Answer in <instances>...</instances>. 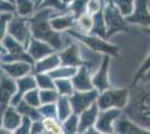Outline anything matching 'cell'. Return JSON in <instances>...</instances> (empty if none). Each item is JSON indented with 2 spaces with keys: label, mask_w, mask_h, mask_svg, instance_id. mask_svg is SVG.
Wrapping results in <instances>:
<instances>
[{
  "label": "cell",
  "mask_w": 150,
  "mask_h": 134,
  "mask_svg": "<svg viewBox=\"0 0 150 134\" xmlns=\"http://www.w3.org/2000/svg\"><path fill=\"white\" fill-rule=\"evenodd\" d=\"M125 114L133 123L150 128V86L138 88L132 94Z\"/></svg>",
  "instance_id": "cell-1"
},
{
  "label": "cell",
  "mask_w": 150,
  "mask_h": 134,
  "mask_svg": "<svg viewBox=\"0 0 150 134\" xmlns=\"http://www.w3.org/2000/svg\"><path fill=\"white\" fill-rule=\"evenodd\" d=\"M52 10H45L43 13H37L34 18L30 19V29L34 34L35 38L48 41L53 47L59 49L62 47V41L58 37L56 32H54L53 27L47 21L48 13H50Z\"/></svg>",
  "instance_id": "cell-2"
},
{
  "label": "cell",
  "mask_w": 150,
  "mask_h": 134,
  "mask_svg": "<svg viewBox=\"0 0 150 134\" xmlns=\"http://www.w3.org/2000/svg\"><path fill=\"white\" fill-rule=\"evenodd\" d=\"M2 45L5 49L8 51L7 55L0 56V62L4 63H10V62H26V63H33L31 56L24 51V47L20 45L19 41L11 37L10 35H6L2 39Z\"/></svg>",
  "instance_id": "cell-3"
},
{
  "label": "cell",
  "mask_w": 150,
  "mask_h": 134,
  "mask_svg": "<svg viewBox=\"0 0 150 134\" xmlns=\"http://www.w3.org/2000/svg\"><path fill=\"white\" fill-rule=\"evenodd\" d=\"M128 91H108L103 93L98 100V106L101 109H106L110 107H125L128 103Z\"/></svg>",
  "instance_id": "cell-4"
},
{
  "label": "cell",
  "mask_w": 150,
  "mask_h": 134,
  "mask_svg": "<svg viewBox=\"0 0 150 134\" xmlns=\"http://www.w3.org/2000/svg\"><path fill=\"white\" fill-rule=\"evenodd\" d=\"M8 35L19 41L24 46H27L28 39H29V30H28V24L25 19L21 18H11L8 22Z\"/></svg>",
  "instance_id": "cell-5"
},
{
  "label": "cell",
  "mask_w": 150,
  "mask_h": 134,
  "mask_svg": "<svg viewBox=\"0 0 150 134\" xmlns=\"http://www.w3.org/2000/svg\"><path fill=\"white\" fill-rule=\"evenodd\" d=\"M71 35H73L74 37L82 40L84 44H86L88 47H91L93 51H103V53H108V54H111V55H117L118 51H119V47L117 46H112V45L108 44L104 40L98 38V37H88V36H84L81 34H77L74 30H71L69 32Z\"/></svg>",
  "instance_id": "cell-6"
},
{
  "label": "cell",
  "mask_w": 150,
  "mask_h": 134,
  "mask_svg": "<svg viewBox=\"0 0 150 134\" xmlns=\"http://www.w3.org/2000/svg\"><path fill=\"white\" fill-rule=\"evenodd\" d=\"M105 22L108 27V36H111L119 30H128L127 25L121 18L118 10L113 6H110L105 10Z\"/></svg>",
  "instance_id": "cell-7"
},
{
  "label": "cell",
  "mask_w": 150,
  "mask_h": 134,
  "mask_svg": "<svg viewBox=\"0 0 150 134\" xmlns=\"http://www.w3.org/2000/svg\"><path fill=\"white\" fill-rule=\"evenodd\" d=\"M96 96L98 94L95 91H91L88 93H75L71 100V104L75 113H81L83 109H88L96 98Z\"/></svg>",
  "instance_id": "cell-8"
},
{
  "label": "cell",
  "mask_w": 150,
  "mask_h": 134,
  "mask_svg": "<svg viewBox=\"0 0 150 134\" xmlns=\"http://www.w3.org/2000/svg\"><path fill=\"white\" fill-rule=\"evenodd\" d=\"M0 69H2L7 75L13 78H20L25 76L30 70V66L26 62H10V63L0 62Z\"/></svg>",
  "instance_id": "cell-9"
},
{
  "label": "cell",
  "mask_w": 150,
  "mask_h": 134,
  "mask_svg": "<svg viewBox=\"0 0 150 134\" xmlns=\"http://www.w3.org/2000/svg\"><path fill=\"white\" fill-rule=\"evenodd\" d=\"M128 21L140 25H150V13L147 7V0H136V11L133 16L127 18Z\"/></svg>",
  "instance_id": "cell-10"
},
{
  "label": "cell",
  "mask_w": 150,
  "mask_h": 134,
  "mask_svg": "<svg viewBox=\"0 0 150 134\" xmlns=\"http://www.w3.org/2000/svg\"><path fill=\"white\" fill-rule=\"evenodd\" d=\"M17 92V83L9 77H2L0 81V103L8 104Z\"/></svg>",
  "instance_id": "cell-11"
},
{
  "label": "cell",
  "mask_w": 150,
  "mask_h": 134,
  "mask_svg": "<svg viewBox=\"0 0 150 134\" xmlns=\"http://www.w3.org/2000/svg\"><path fill=\"white\" fill-rule=\"evenodd\" d=\"M16 83H17V92H16V94L13 95V100H11V105L13 106H16L21 101L23 95H25L28 91H30L36 86V81L31 76H25L23 78L20 77Z\"/></svg>",
  "instance_id": "cell-12"
},
{
  "label": "cell",
  "mask_w": 150,
  "mask_h": 134,
  "mask_svg": "<svg viewBox=\"0 0 150 134\" xmlns=\"http://www.w3.org/2000/svg\"><path fill=\"white\" fill-rule=\"evenodd\" d=\"M119 115L120 112L118 109H109V111H105V112H101V114L99 115L98 123H96L98 132L100 130L101 132H104V133H111L113 130V120L117 119Z\"/></svg>",
  "instance_id": "cell-13"
},
{
  "label": "cell",
  "mask_w": 150,
  "mask_h": 134,
  "mask_svg": "<svg viewBox=\"0 0 150 134\" xmlns=\"http://www.w3.org/2000/svg\"><path fill=\"white\" fill-rule=\"evenodd\" d=\"M21 123V116L17 109H15L13 105H8L5 115H4V120H2V126L9 130L10 132L15 131L19 126V124Z\"/></svg>",
  "instance_id": "cell-14"
},
{
  "label": "cell",
  "mask_w": 150,
  "mask_h": 134,
  "mask_svg": "<svg viewBox=\"0 0 150 134\" xmlns=\"http://www.w3.org/2000/svg\"><path fill=\"white\" fill-rule=\"evenodd\" d=\"M109 62H110V58L105 56L103 59V63L102 66L99 69V72L96 73V75L93 78V85H95L99 91H104L110 85L108 82V67H109Z\"/></svg>",
  "instance_id": "cell-15"
},
{
  "label": "cell",
  "mask_w": 150,
  "mask_h": 134,
  "mask_svg": "<svg viewBox=\"0 0 150 134\" xmlns=\"http://www.w3.org/2000/svg\"><path fill=\"white\" fill-rule=\"evenodd\" d=\"M53 53V49L48 45L42 43L37 39H31L30 46H29V55L34 59H42L45 56L50 55Z\"/></svg>",
  "instance_id": "cell-16"
},
{
  "label": "cell",
  "mask_w": 150,
  "mask_h": 134,
  "mask_svg": "<svg viewBox=\"0 0 150 134\" xmlns=\"http://www.w3.org/2000/svg\"><path fill=\"white\" fill-rule=\"evenodd\" d=\"M115 132L118 133H147V131L139 128V125L132 121H128L125 116L115 121Z\"/></svg>",
  "instance_id": "cell-17"
},
{
  "label": "cell",
  "mask_w": 150,
  "mask_h": 134,
  "mask_svg": "<svg viewBox=\"0 0 150 134\" xmlns=\"http://www.w3.org/2000/svg\"><path fill=\"white\" fill-rule=\"evenodd\" d=\"M73 84H74L75 88L79 91L92 89V83H91L90 74H88L86 67H82L81 69L79 70V73L73 78Z\"/></svg>",
  "instance_id": "cell-18"
},
{
  "label": "cell",
  "mask_w": 150,
  "mask_h": 134,
  "mask_svg": "<svg viewBox=\"0 0 150 134\" xmlns=\"http://www.w3.org/2000/svg\"><path fill=\"white\" fill-rule=\"evenodd\" d=\"M59 57L64 65L76 66V65L82 64L81 59H80V54H79V48L75 45H71L66 51H62Z\"/></svg>",
  "instance_id": "cell-19"
},
{
  "label": "cell",
  "mask_w": 150,
  "mask_h": 134,
  "mask_svg": "<svg viewBox=\"0 0 150 134\" xmlns=\"http://www.w3.org/2000/svg\"><path fill=\"white\" fill-rule=\"evenodd\" d=\"M98 104L95 103H92V105L90 106V109H88L86 111L83 112V114L81 116V121H80V131H84L88 128L94 122H95V119L98 116Z\"/></svg>",
  "instance_id": "cell-20"
},
{
  "label": "cell",
  "mask_w": 150,
  "mask_h": 134,
  "mask_svg": "<svg viewBox=\"0 0 150 134\" xmlns=\"http://www.w3.org/2000/svg\"><path fill=\"white\" fill-rule=\"evenodd\" d=\"M59 64V58L57 55H53V56H50V57H46L45 59L40 60L37 65V68L36 70L37 72H45V70L52 69V68H55L57 67Z\"/></svg>",
  "instance_id": "cell-21"
},
{
  "label": "cell",
  "mask_w": 150,
  "mask_h": 134,
  "mask_svg": "<svg viewBox=\"0 0 150 134\" xmlns=\"http://www.w3.org/2000/svg\"><path fill=\"white\" fill-rule=\"evenodd\" d=\"M73 25V17L71 16H64V17H58L55 19L52 20L50 26L53 27V29L56 30H62V29H66Z\"/></svg>",
  "instance_id": "cell-22"
},
{
  "label": "cell",
  "mask_w": 150,
  "mask_h": 134,
  "mask_svg": "<svg viewBox=\"0 0 150 134\" xmlns=\"http://www.w3.org/2000/svg\"><path fill=\"white\" fill-rule=\"evenodd\" d=\"M15 4H17V11L21 16H27L33 13L34 5L30 0H15Z\"/></svg>",
  "instance_id": "cell-23"
},
{
  "label": "cell",
  "mask_w": 150,
  "mask_h": 134,
  "mask_svg": "<svg viewBox=\"0 0 150 134\" xmlns=\"http://www.w3.org/2000/svg\"><path fill=\"white\" fill-rule=\"evenodd\" d=\"M13 18L11 13H0V43L6 36L7 29H8V22Z\"/></svg>",
  "instance_id": "cell-24"
},
{
  "label": "cell",
  "mask_w": 150,
  "mask_h": 134,
  "mask_svg": "<svg viewBox=\"0 0 150 134\" xmlns=\"http://www.w3.org/2000/svg\"><path fill=\"white\" fill-rule=\"evenodd\" d=\"M59 104H58V114H59V119L64 121L69 114H71V106L66 97H62L59 100Z\"/></svg>",
  "instance_id": "cell-25"
},
{
  "label": "cell",
  "mask_w": 150,
  "mask_h": 134,
  "mask_svg": "<svg viewBox=\"0 0 150 134\" xmlns=\"http://www.w3.org/2000/svg\"><path fill=\"white\" fill-rule=\"evenodd\" d=\"M134 0H114L115 5L119 7L120 11L122 15H130L132 13V7H133Z\"/></svg>",
  "instance_id": "cell-26"
},
{
  "label": "cell",
  "mask_w": 150,
  "mask_h": 134,
  "mask_svg": "<svg viewBox=\"0 0 150 134\" xmlns=\"http://www.w3.org/2000/svg\"><path fill=\"white\" fill-rule=\"evenodd\" d=\"M101 11L100 13H96L95 15V17H94V27H93V30L92 32L94 34H98V35H101V36H104V29H103V19H102V15H101Z\"/></svg>",
  "instance_id": "cell-27"
},
{
  "label": "cell",
  "mask_w": 150,
  "mask_h": 134,
  "mask_svg": "<svg viewBox=\"0 0 150 134\" xmlns=\"http://www.w3.org/2000/svg\"><path fill=\"white\" fill-rule=\"evenodd\" d=\"M56 85L61 94H63V95H71L72 94V85L69 81H66V79L56 81Z\"/></svg>",
  "instance_id": "cell-28"
},
{
  "label": "cell",
  "mask_w": 150,
  "mask_h": 134,
  "mask_svg": "<svg viewBox=\"0 0 150 134\" xmlns=\"http://www.w3.org/2000/svg\"><path fill=\"white\" fill-rule=\"evenodd\" d=\"M37 91H28L25 95V102H27L31 106H38L39 105V96L37 95Z\"/></svg>",
  "instance_id": "cell-29"
},
{
  "label": "cell",
  "mask_w": 150,
  "mask_h": 134,
  "mask_svg": "<svg viewBox=\"0 0 150 134\" xmlns=\"http://www.w3.org/2000/svg\"><path fill=\"white\" fill-rule=\"evenodd\" d=\"M88 0H75L74 2H73V5H72V7H71V9L74 11L75 15H76L77 17L83 13L84 9H85V7H86V2H88Z\"/></svg>",
  "instance_id": "cell-30"
},
{
  "label": "cell",
  "mask_w": 150,
  "mask_h": 134,
  "mask_svg": "<svg viewBox=\"0 0 150 134\" xmlns=\"http://www.w3.org/2000/svg\"><path fill=\"white\" fill-rule=\"evenodd\" d=\"M40 102L47 104V103H52L56 100L57 94L53 91H43L40 92Z\"/></svg>",
  "instance_id": "cell-31"
},
{
  "label": "cell",
  "mask_w": 150,
  "mask_h": 134,
  "mask_svg": "<svg viewBox=\"0 0 150 134\" xmlns=\"http://www.w3.org/2000/svg\"><path fill=\"white\" fill-rule=\"evenodd\" d=\"M36 77H37V83L40 87H43V88H54V85L52 83L50 76L38 74Z\"/></svg>",
  "instance_id": "cell-32"
},
{
  "label": "cell",
  "mask_w": 150,
  "mask_h": 134,
  "mask_svg": "<svg viewBox=\"0 0 150 134\" xmlns=\"http://www.w3.org/2000/svg\"><path fill=\"white\" fill-rule=\"evenodd\" d=\"M150 69V54L148 55V57L146 58V60H144V63L142 64V66L140 67V69L139 72L137 73V76L134 77V79H133V85L137 83L138 81L141 78V77L144 76V74L146 72H148Z\"/></svg>",
  "instance_id": "cell-33"
},
{
  "label": "cell",
  "mask_w": 150,
  "mask_h": 134,
  "mask_svg": "<svg viewBox=\"0 0 150 134\" xmlns=\"http://www.w3.org/2000/svg\"><path fill=\"white\" fill-rule=\"evenodd\" d=\"M30 130V121H29V117L28 116H24L21 119V123L19 124V126L16 130L15 132L16 133H28Z\"/></svg>",
  "instance_id": "cell-34"
},
{
  "label": "cell",
  "mask_w": 150,
  "mask_h": 134,
  "mask_svg": "<svg viewBox=\"0 0 150 134\" xmlns=\"http://www.w3.org/2000/svg\"><path fill=\"white\" fill-rule=\"evenodd\" d=\"M43 125H44V130H48L50 132H53V133H59V132H62L59 126H58L56 123H55V121L52 120V119L45 120L44 123H43Z\"/></svg>",
  "instance_id": "cell-35"
},
{
  "label": "cell",
  "mask_w": 150,
  "mask_h": 134,
  "mask_svg": "<svg viewBox=\"0 0 150 134\" xmlns=\"http://www.w3.org/2000/svg\"><path fill=\"white\" fill-rule=\"evenodd\" d=\"M16 10L15 4L8 0H0V13H13Z\"/></svg>",
  "instance_id": "cell-36"
},
{
  "label": "cell",
  "mask_w": 150,
  "mask_h": 134,
  "mask_svg": "<svg viewBox=\"0 0 150 134\" xmlns=\"http://www.w3.org/2000/svg\"><path fill=\"white\" fill-rule=\"evenodd\" d=\"M75 73L74 68H61V69H57L53 73H50V76L52 77H67L72 76Z\"/></svg>",
  "instance_id": "cell-37"
},
{
  "label": "cell",
  "mask_w": 150,
  "mask_h": 134,
  "mask_svg": "<svg viewBox=\"0 0 150 134\" xmlns=\"http://www.w3.org/2000/svg\"><path fill=\"white\" fill-rule=\"evenodd\" d=\"M76 125H77V119L73 115L69 117V120L65 124V130H67L66 132H74V130H76Z\"/></svg>",
  "instance_id": "cell-38"
},
{
  "label": "cell",
  "mask_w": 150,
  "mask_h": 134,
  "mask_svg": "<svg viewBox=\"0 0 150 134\" xmlns=\"http://www.w3.org/2000/svg\"><path fill=\"white\" fill-rule=\"evenodd\" d=\"M99 8H100V4L98 0H88V13H96Z\"/></svg>",
  "instance_id": "cell-39"
},
{
  "label": "cell",
  "mask_w": 150,
  "mask_h": 134,
  "mask_svg": "<svg viewBox=\"0 0 150 134\" xmlns=\"http://www.w3.org/2000/svg\"><path fill=\"white\" fill-rule=\"evenodd\" d=\"M80 26H81L82 29L88 30L92 26V20L90 19L88 16H82L81 19H80Z\"/></svg>",
  "instance_id": "cell-40"
},
{
  "label": "cell",
  "mask_w": 150,
  "mask_h": 134,
  "mask_svg": "<svg viewBox=\"0 0 150 134\" xmlns=\"http://www.w3.org/2000/svg\"><path fill=\"white\" fill-rule=\"evenodd\" d=\"M43 6H52V7H55L57 9H62L64 8V5L61 0H44L43 2Z\"/></svg>",
  "instance_id": "cell-41"
},
{
  "label": "cell",
  "mask_w": 150,
  "mask_h": 134,
  "mask_svg": "<svg viewBox=\"0 0 150 134\" xmlns=\"http://www.w3.org/2000/svg\"><path fill=\"white\" fill-rule=\"evenodd\" d=\"M7 107H8V104L0 103V126H2V120H4V115H5Z\"/></svg>",
  "instance_id": "cell-42"
},
{
  "label": "cell",
  "mask_w": 150,
  "mask_h": 134,
  "mask_svg": "<svg viewBox=\"0 0 150 134\" xmlns=\"http://www.w3.org/2000/svg\"><path fill=\"white\" fill-rule=\"evenodd\" d=\"M31 132L33 133H35V132H42L40 130H44V125H43V123H39V122H37V123H35L34 125H33V128H30Z\"/></svg>",
  "instance_id": "cell-43"
},
{
  "label": "cell",
  "mask_w": 150,
  "mask_h": 134,
  "mask_svg": "<svg viewBox=\"0 0 150 134\" xmlns=\"http://www.w3.org/2000/svg\"><path fill=\"white\" fill-rule=\"evenodd\" d=\"M42 112H44V114H46L47 116H53V115H54L53 112H55V109H54L53 105H50V106H46V107H44V109H42Z\"/></svg>",
  "instance_id": "cell-44"
},
{
  "label": "cell",
  "mask_w": 150,
  "mask_h": 134,
  "mask_svg": "<svg viewBox=\"0 0 150 134\" xmlns=\"http://www.w3.org/2000/svg\"><path fill=\"white\" fill-rule=\"evenodd\" d=\"M142 78V81H144V82H148V81H150V69L148 70V72H146L144 74V76L141 77Z\"/></svg>",
  "instance_id": "cell-45"
},
{
  "label": "cell",
  "mask_w": 150,
  "mask_h": 134,
  "mask_svg": "<svg viewBox=\"0 0 150 134\" xmlns=\"http://www.w3.org/2000/svg\"><path fill=\"white\" fill-rule=\"evenodd\" d=\"M144 32H146V34H149V35H150V28H148V29H144Z\"/></svg>",
  "instance_id": "cell-46"
},
{
  "label": "cell",
  "mask_w": 150,
  "mask_h": 134,
  "mask_svg": "<svg viewBox=\"0 0 150 134\" xmlns=\"http://www.w3.org/2000/svg\"><path fill=\"white\" fill-rule=\"evenodd\" d=\"M2 53H4V48L0 46V56H1V54H2Z\"/></svg>",
  "instance_id": "cell-47"
},
{
  "label": "cell",
  "mask_w": 150,
  "mask_h": 134,
  "mask_svg": "<svg viewBox=\"0 0 150 134\" xmlns=\"http://www.w3.org/2000/svg\"><path fill=\"white\" fill-rule=\"evenodd\" d=\"M62 1H65V2H69L71 0H62Z\"/></svg>",
  "instance_id": "cell-48"
}]
</instances>
